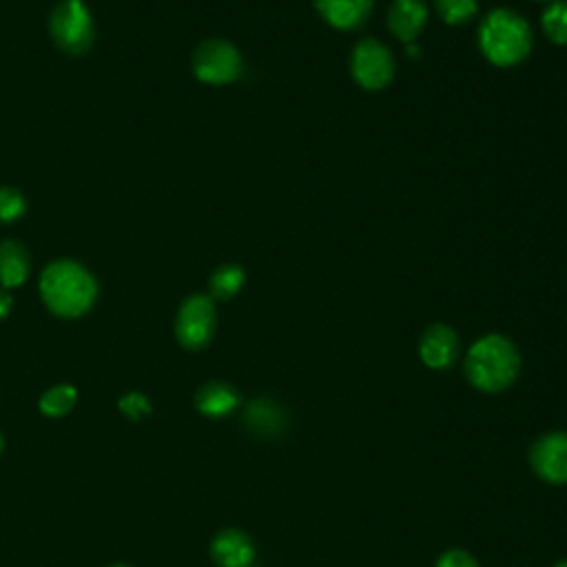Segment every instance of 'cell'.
I'll use <instances>...</instances> for the list:
<instances>
[{
  "label": "cell",
  "instance_id": "obj_11",
  "mask_svg": "<svg viewBox=\"0 0 567 567\" xmlns=\"http://www.w3.org/2000/svg\"><path fill=\"white\" fill-rule=\"evenodd\" d=\"M428 23V8L423 0H392L388 10V30L401 43H412Z\"/></svg>",
  "mask_w": 567,
  "mask_h": 567
},
{
  "label": "cell",
  "instance_id": "obj_23",
  "mask_svg": "<svg viewBox=\"0 0 567 567\" xmlns=\"http://www.w3.org/2000/svg\"><path fill=\"white\" fill-rule=\"evenodd\" d=\"M12 306H14L12 295H10L6 288H0V319H6V317L10 315Z\"/></svg>",
  "mask_w": 567,
  "mask_h": 567
},
{
  "label": "cell",
  "instance_id": "obj_2",
  "mask_svg": "<svg viewBox=\"0 0 567 567\" xmlns=\"http://www.w3.org/2000/svg\"><path fill=\"white\" fill-rule=\"evenodd\" d=\"M41 295L54 315L81 317L94 306L98 297V284L94 275L81 264L61 260L43 271Z\"/></svg>",
  "mask_w": 567,
  "mask_h": 567
},
{
  "label": "cell",
  "instance_id": "obj_12",
  "mask_svg": "<svg viewBox=\"0 0 567 567\" xmlns=\"http://www.w3.org/2000/svg\"><path fill=\"white\" fill-rule=\"evenodd\" d=\"M211 556L220 567H251L255 560V545L249 534L240 529H222L211 543Z\"/></svg>",
  "mask_w": 567,
  "mask_h": 567
},
{
  "label": "cell",
  "instance_id": "obj_26",
  "mask_svg": "<svg viewBox=\"0 0 567 567\" xmlns=\"http://www.w3.org/2000/svg\"><path fill=\"white\" fill-rule=\"evenodd\" d=\"M112 567H127V565H112Z\"/></svg>",
  "mask_w": 567,
  "mask_h": 567
},
{
  "label": "cell",
  "instance_id": "obj_19",
  "mask_svg": "<svg viewBox=\"0 0 567 567\" xmlns=\"http://www.w3.org/2000/svg\"><path fill=\"white\" fill-rule=\"evenodd\" d=\"M434 10L445 25L459 28L476 17L479 0H434Z\"/></svg>",
  "mask_w": 567,
  "mask_h": 567
},
{
  "label": "cell",
  "instance_id": "obj_18",
  "mask_svg": "<svg viewBox=\"0 0 567 567\" xmlns=\"http://www.w3.org/2000/svg\"><path fill=\"white\" fill-rule=\"evenodd\" d=\"M78 401V390L74 386L61 384L50 388L43 397H41V410L48 417H65L67 412H72L76 408Z\"/></svg>",
  "mask_w": 567,
  "mask_h": 567
},
{
  "label": "cell",
  "instance_id": "obj_27",
  "mask_svg": "<svg viewBox=\"0 0 567 567\" xmlns=\"http://www.w3.org/2000/svg\"><path fill=\"white\" fill-rule=\"evenodd\" d=\"M543 3H545V0H543ZM552 3H554V0H552Z\"/></svg>",
  "mask_w": 567,
  "mask_h": 567
},
{
  "label": "cell",
  "instance_id": "obj_17",
  "mask_svg": "<svg viewBox=\"0 0 567 567\" xmlns=\"http://www.w3.org/2000/svg\"><path fill=\"white\" fill-rule=\"evenodd\" d=\"M540 28L547 41H552L558 48H567V3L554 0L540 17Z\"/></svg>",
  "mask_w": 567,
  "mask_h": 567
},
{
  "label": "cell",
  "instance_id": "obj_8",
  "mask_svg": "<svg viewBox=\"0 0 567 567\" xmlns=\"http://www.w3.org/2000/svg\"><path fill=\"white\" fill-rule=\"evenodd\" d=\"M529 463L538 479L552 485L567 483V432H547L529 450Z\"/></svg>",
  "mask_w": 567,
  "mask_h": 567
},
{
  "label": "cell",
  "instance_id": "obj_14",
  "mask_svg": "<svg viewBox=\"0 0 567 567\" xmlns=\"http://www.w3.org/2000/svg\"><path fill=\"white\" fill-rule=\"evenodd\" d=\"M32 271V258L30 251L17 242V240H6L0 242V284L6 288H17L25 284Z\"/></svg>",
  "mask_w": 567,
  "mask_h": 567
},
{
  "label": "cell",
  "instance_id": "obj_3",
  "mask_svg": "<svg viewBox=\"0 0 567 567\" xmlns=\"http://www.w3.org/2000/svg\"><path fill=\"white\" fill-rule=\"evenodd\" d=\"M534 45L529 23L514 10H492L479 28V48L487 63L496 67H514L523 63Z\"/></svg>",
  "mask_w": 567,
  "mask_h": 567
},
{
  "label": "cell",
  "instance_id": "obj_20",
  "mask_svg": "<svg viewBox=\"0 0 567 567\" xmlns=\"http://www.w3.org/2000/svg\"><path fill=\"white\" fill-rule=\"evenodd\" d=\"M28 211V200L19 189L0 187V224H14Z\"/></svg>",
  "mask_w": 567,
  "mask_h": 567
},
{
  "label": "cell",
  "instance_id": "obj_22",
  "mask_svg": "<svg viewBox=\"0 0 567 567\" xmlns=\"http://www.w3.org/2000/svg\"><path fill=\"white\" fill-rule=\"evenodd\" d=\"M434 567H479V563H476V558H474L472 554H468L465 549H445V552L437 558Z\"/></svg>",
  "mask_w": 567,
  "mask_h": 567
},
{
  "label": "cell",
  "instance_id": "obj_25",
  "mask_svg": "<svg viewBox=\"0 0 567 567\" xmlns=\"http://www.w3.org/2000/svg\"><path fill=\"white\" fill-rule=\"evenodd\" d=\"M3 445H6V441H3V434H0V452H3Z\"/></svg>",
  "mask_w": 567,
  "mask_h": 567
},
{
  "label": "cell",
  "instance_id": "obj_15",
  "mask_svg": "<svg viewBox=\"0 0 567 567\" xmlns=\"http://www.w3.org/2000/svg\"><path fill=\"white\" fill-rule=\"evenodd\" d=\"M244 423L249 430L262 437H277L286 428L284 410L271 399H255L244 412Z\"/></svg>",
  "mask_w": 567,
  "mask_h": 567
},
{
  "label": "cell",
  "instance_id": "obj_4",
  "mask_svg": "<svg viewBox=\"0 0 567 567\" xmlns=\"http://www.w3.org/2000/svg\"><path fill=\"white\" fill-rule=\"evenodd\" d=\"M50 34L56 48L70 56H83L94 45V19L83 0H63L50 17Z\"/></svg>",
  "mask_w": 567,
  "mask_h": 567
},
{
  "label": "cell",
  "instance_id": "obj_5",
  "mask_svg": "<svg viewBox=\"0 0 567 567\" xmlns=\"http://www.w3.org/2000/svg\"><path fill=\"white\" fill-rule=\"evenodd\" d=\"M193 74L204 85H231L242 74V54L229 41H207L193 52Z\"/></svg>",
  "mask_w": 567,
  "mask_h": 567
},
{
  "label": "cell",
  "instance_id": "obj_16",
  "mask_svg": "<svg viewBox=\"0 0 567 567\" xmlns=\"http://www.w3.org/2000/svg\"><path fill=\"white\" fill-rule=\"evenodd\" d=\"M244 282H246L244 269L238 264H224L216 269L209 280L211 300H222V302L233 300L244 288Z\"/></svg>",
  "mask_w": 567,
  "mask_h": 567
},
{
  "label": "cell",
  "instance_id": "obj_10",
  "mask_svg": "<svg viewBox=\"0 0 567 567\" xmlns=\"http://www.w3.org/2000/svg\"><path fill=\"white\" fill-rule=\"evenodd\" d=\"M375 0H315L319 17L339 32L359 30L372 14Z\"/></svg>",
  "mask_w": 567,
  "mask_h": 567
},
{
  "label": "cell",
  "instance_id": "obj_7",
  "mask_svg": "<svg viewBox=\"0 0 567 567\" xmlns=\"http://www.w3.org/2000/svg\"><path fill=\"white\" fill-rule=\"evenodd\" d=\"M218 326L216 304L209 295H191L178 311L176 335L187 350H202L211 344Z\"/></svg>",
  "mask_w": 567,
  "mask_h": 567
},
{
  "label": "cell",
  "instance_id": "obj_21",
  "mask_svg": "<svg viewBox=\"0 0 567 567\" xmlns=\"http://www.w3.org/2000/svg\"><path fill=\"white\" fill-rule=\"evenodd\" d=\"M118 406H120V410H123L129 419H134V421L145 419V417L151 412L149 399H147L145 395H140V392H127V395L118 401Z\"/></svg>",
  "mask_w": 567,
  "mask_h": 567
},
{
  "label": "cell",
  "instance_id": "obj_13",
  "mask_svg": "<svg viewBox=\"0 0 567 567\" xmlns=\"http://www.w3.org/2000/svg\"><path fill=\"white\" fill-rule=\"evenodd\" d=\"M240 406V392L224 381H209L196 395V408L211 419L227 417Z\"/></svg>",
  "mask_w": 567,
  "mask_h": 567
},
{
  "label": "cell",
  "instance_id": "obj_9",
  "mask_svg": "<svg viewBox=\"0 0 567 567\" xmlns=\"http://www.w3.org/2000/svg\"><path fill=\"white\" fill-rule=\"evenodd\" d=\"M459 355V337L445 324H432L419 339V357L432 370H445Z\"/></svg>",
  "mask_w": 567,
  "mask_h": 567
},
{
  "label": "cell",
  "instance_id": "obj_1",
  "mask_svg": "<svg viewBox=\"0 0 567 567\" xmlns=\"http://www.w3.org/2000/svg\"><path fill=\"white\" fill-rule=\"evenodd\" d=\"M521 370V355L516 346L503 335H483L470 346L465 357L468 381L487 395L507 390Z\"/></svg>",
  "mask_w": 567,
  "mask_h": 567
},
{
  "label": "cell",
  "instance_id": "obj_24",
  "mask_svg": "<svg viewBox=\"0 0 567 567\" xmlns=\"http://www.w3.org/2000/svg\"><path fill=\"white\" fill-rule=\"evenodd\" d=\"M554 567H567V558H565V560H560V563H556Z\"/></svg>",
  "mask_w": 567,
  "mask_h": 567
},
{
  "label": "cell",
  "instance_id": "obj_6",
  "mask_svg": "<svg viewBox=\"0 0 567 567\" xmlns=\"http://www.w3.org/2000/svg\"><path fill=\"white\" fill-rule=\"evenodd\" d=\"M395 70L392 52L375 39L357 43L350 54V74L355 83L368 92L386 90L395 78Z\"/></svg>",
  "mask_w": 567,
  "mask_h": 567
}]
</instances>
